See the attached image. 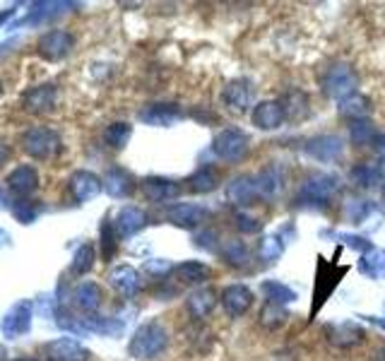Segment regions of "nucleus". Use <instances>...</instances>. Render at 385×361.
I'll list each match as a JSON object with an SVG mask.
<instances>
[{"instance_id": "obj_1", "label": "nucleus", "mask_w": 385, "mask_h": 361, "mask_svg": "<svg viewBox=\"0 0 385 361\" xmlns=\"http://www.w3.org/2000/svg\"><path fill=\"white\" fill-rule=\"evenodd\" d=\"M344 272H347V267H337L335 263H328V260L320 258L316 284H313V299H316V304L311 306V316L325 304V299H328L332 289L340 284V279L344 277Z\"/></svg>"}, {"instance_id": "obj_2", "label": "nucleus", "mask_w": 385, "mask_h": 361, "mask_svg": "<svg viewBox=\"0 0 385 361\" xmlns=\"http://www.w3.org/2000/svg\"><path fill=\"white\" fill-rule=\"evenodd\" d=\"M214 152L221 159H241L248 152V137L241 130H224L219 133V137L214 140Z\"/></svg>"}, {"instance_id": "obj_3", "label": "nucleus", "mask_w": 385, "mask_h": 361, "mask_svg": "<svg viewBox=\"0 0 385 361\" xmlns=\"http://www.w3.org/2000/svg\"><path fill=\"white\" fill-rule=\"evenodd\" d=\"M221 306L231 318H238L253 306V292L243 284H231L221 292Z\"/></svg>"}, {"instance_id": "obj_4", "label": "nucleus", "mask_w": 385, "mask_h": 361, "mask_svg": "<svg viewBox=\"0 0 385 361\" xmlns=\"http://www.w3.org/2000/svg\"><path fill=\"white\" fill-rule=\"evenodd\" d=\"M284 106L279 102H262L255 106L253 111V123L260 128V130H272V128H279L284 121Z\"/></svg>"}, {"instance_id": "obj_5", "label": "nucleus", "mask_w": 385, "mask_h": 361, "mask_svg": "<svg viewBox=\"0 0 385 361\" xmlns=\"http://www.w3.org/2000/svg\"><path fill=\"white\" fill-rule=\"evenodd\" d=\"M328 340L337 347H352L364 340V330H361L359 325L342 323V325H335V328H328Z\"/></svg>"}, {"instance_id": "obj_6", "label": "nucleus", "mask_w": 385, "mask_h": 361, "mask_svg": "<svg viewBox=\"0 0 385 361\" xmlns=\"http://www.w3.org/2000/svg\"><path fill=\"white\" fill-rule=\"evenodd\" d=\"M248 97H250V92H248V85L243 82V80H238V82H231L224 90V104L231 109V111H236V114L246 111Z\"/></svg>"}, {"instance_id": "obj_7", "label": "nucleus", "mask_w": 385, "mask_h": 361, "mask_svg": "<svg viewBox=\"0 0 385 361\" xmlns=\"http://www.w3.org/2000/svg\"><path fill=\"white\" fill-rule=\"evenodd\" d=\"M190 311H192V316H197V318H202V316H207L209 311H212L214 306H217V292L214 289H200V292H195L190 296Z\"/></svg>"}, {"instance_id": "obj_8", "label": "nucleus", "mask_w": 385, "mask_h": 361, "mask_svg": "<svg viewBox=\"0 0 385 361\" xmlns=\"http://www.w3.org/2000/svg\"><path fill=\"white\" fill-rule=\"evenodd\" d=\"M176 277L181 282L185 284H192V282H205L209 277V267L202 265V263H183L176 270Z\"/></svg>"}, {"instance_id": "obj_9", "label": "nucleus", "mask_w": 385, "mask_h": 361, "mask_svg": "<svg viewBox=\"0 0 385 361\" xmlns=\"http://www.w3.org/2000/svg\"><path fill=\"white\" fill-rule=\"evenodd\" d=\"M287 320V311L279 304H265V308L260 311V323L265 328H279Z\"/></svg>"}, {"instance_id": "obj_10", "label": "nucleus", "mask_w": 385, "mask_h": 361, "mask_svg": "<svg viewBox=\"0 0 385 361\" xmlns=\"http://www.w3.org/2000/svg\"><path fill=\"white\" fill-rule=\"evenodd\" d=\"M214 185H217V173L209 171V169H202L190 178V190H195V193H207Z\"/></svg>"}, {"instance_id": "obj_11", "label": "nucleus", "mask_w": 385, "mask_h": 361, "mask_svg": "<svg viewBox=\"0 0 385 361\" xmlns=\"http://www.w3.org/2000/svg\"><path fill=\"white\" fill-rule=\"evenodd\" d=\"M224 258L229 260V263H238V265H243L248 260V248L243 246L241 241H231L229 243V250H224Z\"/></svg>"}]
</instances>
